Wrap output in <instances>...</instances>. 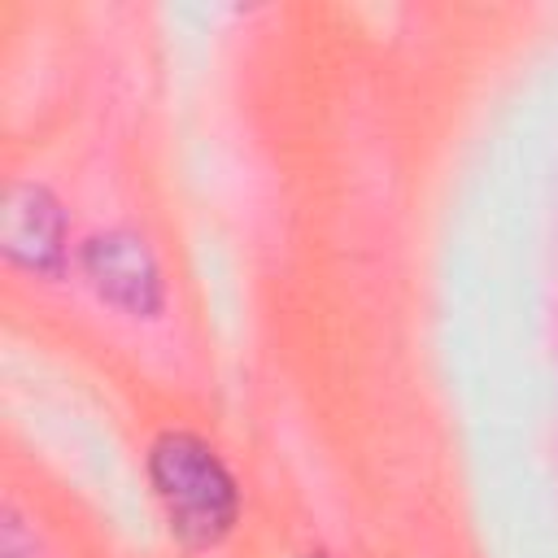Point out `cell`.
<instances>
[{"instance_id": "6da1fadb", "label": "cell", "mask_w": 558, "mask_h": 558, "mask_svg": "<svg viewBox=\"0 0 558 558\" xmlns=\"http://www.w3.org/2000/svg\"><path fill=\"white\" fill-rule=\"evenodd\" d=\"M148 484L170 532L187 549H214L240 519V488L218 449L183 427H166L148 445Z\"/></svg>"}, {"instance_id": "7a4b0ae2", "label": "cell", "mask_w": 558, "mask_h": 558, "mask_svg": "<svg viewBox=\"0 0 558 558\" xmlns=\"http://www.w3.org/2000/svg\"><path fill=\"white\" fill-rule=\"evenodd\" d=\"M83 275L100 301L131 318H153L166 301V279L153 244L131 227L96 231L83 244Z\"/></svg>"}, {"instance_id": "3957f363", "label": "cell", "mask_w": 558, "mask_h": 558, "mask_svg": "<svg viewBox=\"0 0 558 558\" xmlns=\"http://www.w3.org/2000/svg\"><path fill=\"white\" fill-rule=\"evenodd\" d=\"M65 209L44 183H13L0 209L4 257L31 275L57 279L65 266Z\"/></svg>"}]
</instances>
